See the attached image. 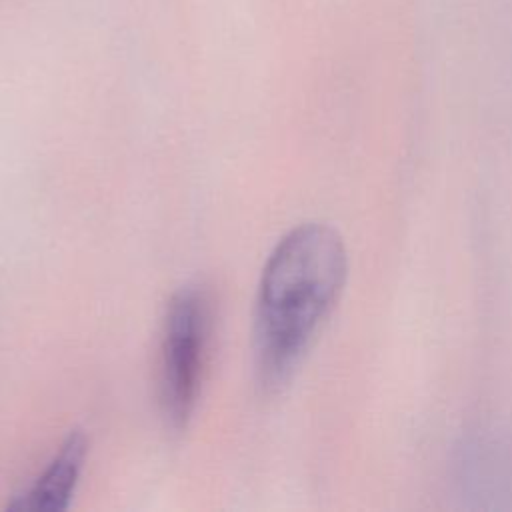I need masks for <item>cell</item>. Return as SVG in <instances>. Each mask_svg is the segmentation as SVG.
<instances>
[{"label":"cell","instance_id":"1","mask_svg":"<svg viewBox=\"0 0 512 512\" xmlns=\"http://www.w3.org/2000/svg\"><path fill=\"white\" fill-rule=\"evenodd\" d=\"M346 280L348 250L334 226L302 222L278 240L262 268L254 310V368L264 390L294 376Z\"/></svg>","mask_w":512,"mask_h":512},{"label":"cell","instance_id":"2","mask_svg":"<svg viewBox=\"0 0 512 512\" xmlns=\"http://www.w3.org/2000/svg\"><path fill=\"white\" fill-rule=\"evenodd\" d=\"M210 304L198 286L180 288L168 302L160 342V406L166 422L180 430L188 424L202 382Z\"/></svg>","mask_w":512,"mask_h":512},{"label":"cell","instance_id":"3","mask_svg":"<svg viewBox=\"0 0 512 512\" xmlns=\"http://www.w3.org/2000/svg\"><path fill=\"white\" fill-rule=\"evenodd\" d=\"M88 454V440L80 430L68 434L52 456L42 474L22 494L8 504L12 510L28 512H58L68 508L74 488L78 484L84 460Z\"/></svg>","mask_w":512,"mask_h":512}]
</instances>
